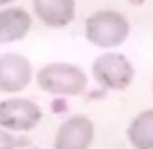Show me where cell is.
Segmentation results:
<instances>
[{"label":"cell","instance_id":"obj_3","mask_svg":"<svg viewBox=\"0 0 153 149\" xmlns=\"http://www.w3.org/2000/svg\"><path fill=\"white\" fill-rule=\"evenodd\" d=\"M92 76L103 88L124 90L134 78V67L122 53H105L94 59Z\"/></svg>","mask_w":153,"mask_h":149},{"label":"cell","instance_id":"obj_13","mask_svg":"<svg viewBox=\"0 0 153 149\" xmlns=\"http://www.w3.org/2000/svg\"><path fill=\"white\" fill-rule=\"evenodd\" d=\"M30 149H36V147H30Z\"/></svg>","mask_w":153,"mask_h":149},{"label":"cell","instance_id":"obj_9","mask_svg":"<svg viewBox=\"0 0 153 149\" xmlns=\"http://www.w3.org/2000/svg\"><path fill=\"white\" fill-rule=\"evenodd\" d=\"M128 141L134 149H153V109H145L128 126Z\"/></svg>","mask_w":153,"mask_h":149},{"label":"cell","instance_id":"obj_12","mask_svg":"<svg viewBox=\"0 0 153 149\" xmlns=\"http://www.w3.org/2000/svg\"><path fill=\"white\" fill-rule=\"evenodd\" d=\"M151 90H153V82H151Z\"/></svg>","mask_w":153,"mask_h":149},{"label":"cell","instance_id":"obj_4","mask_svg":"<svg viewBox=\"0 0 153 149\" xmlns=\"http://www.w3.org/2000/svg\"><path fill=\"white\" fill-rule=\"evenodd\" d=\"M40 120H42V111L30 99L13 97L0 103V128L4 130L25 132V130L36 128Z\"/></svg>","mask_w":153,"mask_h":149},{"label":"cell","instance_id":"obj_6","mask_svg":"<svg viewBox=\"0 0 153 149\" xmlns=\"http://www.w3.org/2000/svg\"><path fill=\"white\" fill-rule=\"evenodd\" d=\"M32 63L19 53L0 55V92H19L32 80Z\"/></svg>","mask_w":153,"mask_h":149},{"label":"cell","instance_id":"obj_7","mask_svg":"<svg viewBox=\"0 0 153 149\" xmlns=\"http://www.w3.org/2000/svg\"><path fill=\"white\" fill-rule=\"evenodd\" d=\"M34 13L48 28H65L76 17V0H34Z\"/></svg>","mask_w":153,"mask_h":149},{"label":"cell","instance_id":"obj_8","mask_svg":"<svg viewBox=\"0 0 153 149\" xmlns=\"http://www.w3.org/2000/svg\"><path fill=\"white\" fill-rule=\"evenodd\" d=\"M30 28H32V17L25 9L9 7L0 11V44L17 42L25 38Z\"/></svg>","mask_w":153,"mask_h":149},{"label":"cell","instance_id":"obj_2","mask_svg":"<svg viewBox=\"0 0 153 149\" xmlns=\"http://www.w3.org/2000/svg\"><path fill=\"white\" fill-rule=\"evenodd\" d=\"M130 34V21L117 11H97L86 19V38L103 48L120 46Z\"/></svg>","mask_w":153,"mask_h":149},{"label":"cell","instance_id":"obj_5","mask_svg":"<svg viewBox=\"0 0 153 149\" xmlns=\"http://www.w3.org/2000/svg\"><path fill=\"white\" fill-rule=\"evenodd\" d=\"M94 139V124L86 115L67 118L55 136V149H90Z\"/></svg>","mask_w":153,"mask_h":149},{"label":"cell","instance_id":"obj_10","mask_svg":"<svg viewBox=\"0 0 153 149\" xmlns=\"http://www.w3.org/2000/svg\"><path fill=\"white\" fill-rule=\"evenodd\" d=\"M23 141H19L15 134H11L9 130L0 128V149H17Z\"/></svg>","mask_w":153,"mask_h":149},{"label":"cell","instance_id":"obj_1","mask_svg":"<svg viewBox=\"0 0 153 149\" xmlns=\"http://www.w3.org/2000/svg\"><path fill=\"white\" fill-rule=\"evenodd\" d=\"M38 86L44 92L51 95H80L84 92L88 78L86 74L71 63H63V61H55V63H46L44 67H40L38 76Z\"/></svg>","mask_w":153,"mask_h":149},{"label":"cell","instance_id":"obj_11","mask_svg":"<svg viewBox=\"0 0 153 149\" xmlns=\"http://www.w3.org/2000/svg\"><path fill=\"white\" fill-rule=\"evenodd\" d=\"M9 2H13V0H0V7H2V4H9Z\"/></svg>","mask_w":153,"mask_h":149}]
</instances>
